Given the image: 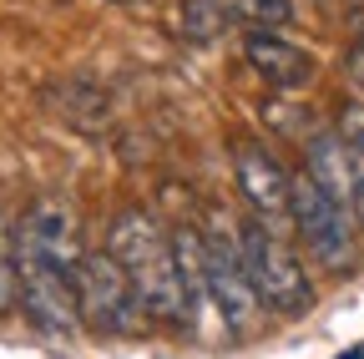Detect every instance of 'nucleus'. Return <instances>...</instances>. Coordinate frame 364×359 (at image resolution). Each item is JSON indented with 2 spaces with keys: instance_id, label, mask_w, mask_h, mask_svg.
Instances as JSON below:
<instances>
[{
  "instance_id": "f257e3e1",
  "label": "nucleus",
  "mask_w": 364,
  "mask_h": 359,
  "mask_svg": "<svg viewBox=\"0 0 364 359\" xmlns=\"http://www.w3.org/2000/svg\"><path fill=\"white\" fill-rule=\"evenodd\" d=\"M107 253L122 263V274L142 304V314L152 324H167V329H193V309H188V289H182V274H177V258H172V238L157 228V218L147 213H122L112 223V238H107Z\"/></svg>"
},
{
  "instance_id": "f03ea898",
  "label": "nucleus",
  "mask_w": 364,
  "mask_h": 359,
  "mask_svg": "<svg viewBox=\"0 0 364 359\" xmlns=\"http://www.w3.org/2000/svg\"><path fill=\"white\" fill-rule=\"evenodd\" d=\"M238 248H243V268H248V284L258 294V304L268 314H309L314 309V279L304 274V263L294 258L289 243H279L263 223H243L238 233Z\"/></svg>"
},
{
  "instance_id": "7ed1b4c3",
  "label": "nucleus",
  "mask_w": 364,
  "mask_h": 359,
  "mask_svg": "<svg viewBox=\"0 0 364 359\" xmlns=\"http://www.w3.org/2000/svg\"><path fill=\"white\" fill-rule=\"evenodd\" d=\"M289 218L309 248V258L329 274H349L359 263V238H354V218L314 183L309 172H294V193H289Z\"/></svg>"
},
{
  "instance_id": "20e7f679",
  "label": "nucleus",
  "mask_w": 364,
  "mask_h": 359,
  "mask_svg": "<svg viewBox=\"0 0 364 359\" xmlns=\"http://www.w3.org/2000/svg\"><path fill=\"white\" fill-rule=\"evenodd\" d=\"M76 309H81V329L91 334H136L147 324L142 304H136L122 263L112 253H86L76 268Z\"/></svg>"
},
{
  "instance_id": "39448f33",
  "label": "nucleus",
  "mask_w": 364,
  "mask_h": 359,
  "mask_svg": "<svg viewBox=\"0 0 364 359\" xmlns=\"http://www.w3.org/2000/svg\"><path fill=\"white\" fill-rule=\"evenodd\" d=\"M16 299L26 309V319L51 334V339H76L81 334V309H76V279L46 268L31 253H16Z\"/></svg>"
},
{
  "instance_id": "423d86ee",
  "label": "nucleus",
  "mask_w": 364,
  "mask_h": 359,
  "mask_svg": "<svg viewBox=\"0 0 364 359\" xmlns=\"http://www.w3.org/2000/svg\"><path fill=\"white\" fill-rule=\"evenodd\" d=\"M304 172L354 218V228H364V147H354L344 132H314L304 147Z\"/></svg>"
},
{
  "instance_id": "0eeeda50",
  "label": "nucleus",
  "mask_w": 364,
  "mask_h": 359,
  "mask_svg": "<svg viewBox=\"0 0 364 359\" xmlns=\"http://www.w3.org/2000/svg\"><path fill=\"white\" fill-rule=\"evenodd\" d=\"M203 243H208V253H203L208 299L218 304L223 324L233 329V334L258 329V314H263V304H258V294H253V284H248V268H243V248H238V238L218 233V238H203Z\"/></svg>"
},
{
  "instance_id": "6e6552de",
  "label": "nucleus",
  "mask_w": 364,
  "mask_h": 359,
  "mask_svg": "<svg viewBox=\"0 0 364 359\" xmlns=\"http://www.w3.org/2000/svg\"><path fill=\"white\" fill-rule=\"evenodd\" d=\"M16 253H31V258H41L46 268H56V274L76 279V268H81V258H86L81 233H76V213H71L66 203H56V198L36 203V208L21 218V228H16Z\"/></svg>"
},
{
  "instance_id": "1a4fd4ad",
  "label": "nucleus",
  "mask_w": 364,
  "mask_h": 359,
  "mask_svg": "<svg viewBox=\"0 0 364 359\" xmlns=\"http://www.w3.org/2000/svg\"><path fill=\"white\" fill-rule=\"evenodd\" d=\"M233 172H238V188H243V198H248L253 213H263V218H289L294 172H289L279 157H273L263 142H238Z\"/></svg>"
},
{
  "instance_id": "9d476101",
  "label": "nucleus",
  "mask_w": 364,
  "mask_h": 359,
  "mask_svg": "<svg viewBox=\"0 0 364 359\" xmlns=\"http://www.w3.org/2000/svg\"><path fill=\"white\" fill-rule=\"evenodd\" d=\"M243 56H248V66H253L268 86H284V92L309 86L314 71H318L304 46H294V41L273 36V31H248V36H243Z\"/></svg>"
},
{
  "instance_id": "9b49d317",
  "label": "nucleus",
  "mask_w": 364,
  "mask_h": 359,
  "mask_svg": "<svg viewBox=\"0 0 364 359\" xmlns=\"http://www.w3.org/2000/svg\"><path fill=\"white\" fill-rule=\"evenodd\" d=\"M228 21H233L228 0H177V11H172V31L188 41V46H213L228 31Z\"/></svg>"
},
{
  "instance_id": "f8f14e48",
  "label": "nucleus",
  "mask_w": 364,
  "mask_h": 359,
  "mask_svg": "<svg viewBox=\"0 0 364 359\" xmlns=\"http://www.w3.org/2000/svg\"><path fill=\"white\" fill-rule=\"evenodd\" d=\"M233 11L253 26V31H273L284 36V26H294V0H233Z\"/></svg>"
},
{
  "instance_id": "ddd939ff",
  "label": "nucleus",
  "mask_w": 364,
  "mask_h": 359,
  "mask_svg": "<svg viewBox=\"0 0 364 359\" xmlns=\"http://www.w3.org/2000/svg\"><path fill=\"white\" fill-rule=\"evenodd\" d=\"M11 299H16V238L0 223V309H11Z\"/></svg>"
},
{
  "instance_id": "4468645a",
  "label": "nucleus",
  "mask_w": 364,
  "mask_h": 359,
  "mask_svg": "<svg viewBox=\"0 0 364 359\" xmlns=\"http://www.w3.org/2000/svg\"><path fill=\"white\" fill-rule=\"evenodd\" d=\"M344 76L354 81V92L364 97V41H354V46L344 51Z\"/></svg>"
},
{
  "instance_id": "2eb2a0df",
  "label": "nucleus",
  "mask_w": 364,
  "mask_h": 359,
  "mask_svg": "<svg viewBox=\"0 0 364 359\" xmlns=\"http://www.w3.org/2000/svg\"><path fill=\"white\" fill-rule=\"evenodd\" d=\"M344 137H349L354 147H364V107H349V112H344Z\"/></svg>"
},
{
  "instance_id": "dca6fc26",
  "label": "nucleus",
  "mask_w": 364,
  "mask_h": 359,
  "mask_svg": "<svg viewBox=\"0 0 364 359\" xmlns=\"http://www.w3.org/2000/svg\"><path fill=\"white\" fill-rule=\"evenodd\" d=\"M107 6H142V0H107Z\"/></svg>"
}]
</instances>
